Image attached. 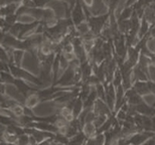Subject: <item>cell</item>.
<instances>
[{
    "label": "cell",
    "mask_w": 155,
    "mask_h": 145,
    "mask_svg": "<svg viewBox=\"0 0 155 145\" xmlns=\"http://www.w3.org/2000/svg\"><path fill=\"white\" fill-rule=\"evenodd\" d=\"M10 70H11V72L13 73L14 76L19 77V78H21V79H25V80H27V81L35 83V84H36V85L41 84V82H39L38 79L35 78L33 76H31L29 73L25 72V71H22V70L18 69V68H15L13 66H10Z\"/></svg>",
    "instance_id": "cell-1"
},
{
    "label": "cell",
    "mask_w": 155,
    "mask_h": 145,
    "mask_svg": "<svg viewBox=\"0 0 155 145\" xmlns=\"http://www.w3.org/2000/svg\"><path fill=\"white\" fill-rule=\"evenodd\" d=\"M151 136H153V134L149 133V132L134 134L128 140V144H130V145H141V144H143L145 141H146L148 138L151 137Z\"/></svg>",
    "instance_id": "cell-2"
},
{
    "label": "cell",
    "mask_w": 155,
    "mask_h": 145,
    "mask_svg": "<svg viewBox=\"0 0 155 145\" xmlns=\"http://www.w3.org/2000/svg\"><path fill=\"white\" fill-rule=\"evenodd\" d=\"M75 71H74L73 67L72 68H69L66 73L64 74L63 77L60 79V81H58L57 84H60V85H71L73 83V81L75 80Z\"/></svg>",
    "instance_id": "cell-3"
},
{
    "label": "cell",
    "mask_w": 155,
    "mask_h": 145,
    "mask_svg": "<svg viewBox=\"0 0 155 145\" xmlns=\"http://www.w3.org/2000/svg\"><path fill=\"white\" fill-rule=\"evenodd\" d=\"M111 109L104 103L102 99H97L95 102V113L97 115H109Z\"/></svg>",
    "instance_id": "cell-4"
},
{
    "label": "cell",
    "mask_w": 155,
    "mask_h": 145,
    "mask_svg": "<svg viewBox=\"0 0 155 145\" xmlns=\"http://www.w3.org/2000/svg\"><path fill=\"white\" fill-rule=\"evenodd\" d=\"M136 112L140 113L142 115L151 117L155 115V108L148 106L147 104H145L144 102H141L140 104L136 105Z\"/></svg>",
    "instance_id": "cell-5"
},
{
    "label": "cell",
    "mask_w": 155,
    "mask_h": 145,
    "mask_svg": "<svg viewBox=\"0 0 155 145\" xmlns=\"http://www.w3.org/2000/svg\"><path fill=\"white\" fill-rule=\"evenodd\" d=\"M28 127H35L36 129H38V130H42V131H48V132H51V133H54V132H58V127H54V126H52L51 124H48V123L46 122H38V123H29Z\"/></svg>",
    "instance_id": "cell-6"
},
{
    "label": "cell",
    "mask_w": 155,
    "mask_h": 145,
    "mask_svg": "<svg viewBox=\"0 0 155 145\" xmlns=\"http://www.w3.org/2000/svg\"><path fill=\"white\" fill-rule=\"evenodd\" d=\"M106 19H107L106 15H105V16H102V17H90V26L92 27L93 31L95 33L100 32L101 27Z\"/></svg>",
    "instance_id": "cell-7"
},
{
    "label": "cell",
    "mask_w": 155,
    "mask_h": 145,
    "mask_svg": "<svg viewBox=\"0 0 155 145\" xmlns=\"http://www.w3.org/2000/svg\"><path fill=\"white\" fill-rule=\"evenodd\" d=\"M126 97L128 99V102L130 105H133V106H136V105L140 104L142 102V99L139 96V94L135 91V89H129L127 91Z\"/></svg>",
    "instance_id": "cell-8"
},
{
    "label": "cell",
    "mask_w": 155,
    "mask_h": 145,
    "mask_svg": "<svg viewBox=\"0 0 155 145\" xmlns=\"http://www.w3.org/2000/svg\"><path fill=\"white\" fill-rule=\"evenodd\" d=\"M115 92H114L113 86L111 85L106 91V100H107V105L109 106L111 110L114 109V103H115Z\"/></svg>",
    "instance_id": "cell-9"
},
{
    "label": "cell",
    "mask_w": 155,
    "mask_h": 145,
    "mask_svg": "<svg viewBox=\"0 0 155 145\" xmlns=\"http://www.w3.org/2000/svg\"><path fill=\"white\" fill-rule=\"evenodd\" d=\"M134 89L139 95H145L150 92L149 88H148V84L145 82H142V81H138L134 85Z\"/></svg>",
    "instance_id": "cell-10"
},
{
    "label": "cell",
    "mask_w": 155,
    "mask_h": 145,
    "mask_svg": "<svg viewBox=\"0 0 155 145\" xmlns=\"http://www.w3.org/2000/svg\"><path fill=\"white\" fill-rule=\"evenodd\" d=\"M40 101V98L38 96V94L36 93H31L29 96H27V98L25 99V104L27 108H32L35 107L36 104Z\"/></svg>",
    "instance_id": "cell-11"
},
{
    "label": "cell",
    "mask_w": 155,
    "mask_h": 145,
    "mask_svg": "<svg viewBox=\"0 0 155 145\" xmlns=\"http://www.w3.org/2000/svg\"><path fill=\"white\" fill-rule=\"evenodd\" d=\"M14 85L16 86V89L23 95V96H26L27 93L31 90V89H30L26 84H24V82L22 81V80H15Z\"/></svg>",
    "instance_id": "cell-12"
},
{
    "label": "cell",
    "mask_w": 155,
    "mask_h": 145,
    "mask_svg": "<svg viewBox=\"0 0 155 145\" xmlns=\"http://www.w3.org/2000/svg\"><path fill=\"white\" fill-rule=\"evenodd\" d=\"M96 126L95 124H93V123H86L85 126H84V133L88 138H92L94 135L96 134Z\"/></svg>",
    "instance_id": "cell-13"
},
{
    "label": "cell",
    "mask_w": 155,
    "mask_h": 145,
    "mask_svg": "<svg viewBox=\"0 0 155 145\" xmlns=\"http://www.w3.org/2000/svg\"><path fill=\"white\" fill-rule=\"evenodd\" d=\"M73 17H74V21H75V23H77V24L80 23L81 21L83 20L84 14H83L82 8H81L80 2H78L77 6L75 7V10H74V13H73Z\"/></svg>",
    "instance_id": "cell-14"
},
{
    "label": "cell",
    "mask_w": 155,
    "mask_h": 145,
    "mask_svg": "<svg viewBox=\"0 0 155 145\" xmlns=\"http://www.w3.org/2000/svg\"><path fill=\"white\" fill-rule=\"evenodd\" d=\"M124 92H123V87H121V86H119L118 87V90H117V94H116V107L115 109L116 110H119L121 107L123 106V100H124Z\"/></svg>",
    "instance_id": "cell-15"
},
{
    "label": "cell",
    "mask_w": 155,
    "mask_h": 145,
    "mask_svg": "<svg viewBox=\"0 0 155 145\" xmlns=\"http://www.w3.org/2000/svg\"><path fill=\"white\" fill-rule=\"evenodd\" d=\"M86 135L85 133H78L76 136H74L72 139L70 140V142L68 145H82L84 143V141L86 139Z\"/></svg>",
    "instance_id": "cell-16"
},
{
    "label": "cell",
    "mask_w": 155,
    "mask_h": 145,
    "mask_svg": "<svg viewBox=\"0 0 155 145\" xmlns=\"http://www.w3.org/2000/svg\"><path fill=\"white\" fill-rule=\"evenodd\" d=\"M114 121H115V118H114V117H111L110 119H108L107 121L105 122L100 128H99V130L97 131V133L99 134V133H103V132L109 131L110 129H111V127H112L113 124H114Z\"/></svg>",
    "instance_id": "cell-17"
},
{
    "label": "cell",
    "mask_w": 155,
    "mask_h": 145,
    "mask_svg": "<svg viewBox=\"0 0 155 145\" xmlns=\"http://www.w3.org/2000/svg\"><path fill=\"white\" fill-rule=\"evenodd\" d=\"M145 73L143 70L141 69V67L138 66L137 67H135V69H134V76H135V78L138 80V81H146V79H147V77L146 75H145Z\"/></svg>",
    "instance_id": "cell-18"
},
{
    "label": "cell",
    "mask_w": 155,
    "mask_h": 145,
    "mask_svg": "<svg viewBox=\"0 0 155 145\" xmlns=\"http://www.w3.org/2000/svg\"><path fill=\"white\" fill-rule=\"evenodd\" d=\"M82 109H83V102L81 99H77V100H75V103H74V107H73L74 116L75 117L79 116V114L81 113Z\"/></svg>",
    "instance_id": "cell-19"
},
{
    "label": "cell",
    "mask_w": 155,
    "mask_h": 145,
    "mask_svg": "<svg viewBox=\"0 0 155 145\" xmlns=\"http://www.w3.org/2000/svg\"><path fill=\"white\" fill-rule=\"evenodd\" d=\"M138 58V51L129 48V61L132 64H135Z\"/></svg>",
    "instance_id": "cell-20"
},
{
    "label": "cell",
    "mask_w": 155,
    "mask_h": 145,
    "mask_svg": "<svg viewBox=\"0 0 155 145\" xmlns=\"http://www.w3.org/2000/svg\"><path fill=\"white\" fill-rule=\"evenodd\" d=\"M106 115H97V117H96L95 119V126L97 128H100L102 125L104 124L105 122H106Z\"/></svg>",
    "instance_id": "cell-21"
},
{
    "label": "cell",
    "mask_w": 155,
    "mask_h": 145,
    "mask_svg": "<svg viewBox=\"0 0 155 145\" xmlns=\"http://www.w3.org/2000/svg\"><path fill=\"white\" fill-rule=\"evenodd\" d=\"M29 139H30V137L27 136L26 134H22V135H20V136H18L17 144L18 145H28Z\"/></svg>",
    "instance_id": "cell-22"
},
{
    "label": "cell",
    "mask_w": 155,
    "mask_h": 145,
    "mask_svg": "<svg viewBox=\"0 0 155 145\" xmlns=\"http://www.w3.org/2000/svg\"><path fill=\"white\" fill-rule=\"evenodd\" d=\"M95 142H96V145H105V142H106L105 135H103L102 133H99L95 138Z\"/></svg>",
    "instance_id": "cell-23"
},
{
    "label": "cell",
    "mask_w": 155,
    "mask_h": 145,
    "mask_svg": "<svg viewBox=\"0 0 155 145\" xmlns=\"http://www.w3.org/2000/svg\"><path fill=\"white\" fill-rule=\"evenodd\" d=\"M121 76H122V73H120V71L117 70L115 72V80H114V85L117 88L121 86Z\"/></svg>",
    "instance_id": "cell-24"
},
{
    "label": "cell",
    "mask_w": 155,
    "mask_h": 145,
    "mask_svg": "<svg viewBox=\"0 0 155 145\" xmlns=\"http://www.w3.org/2000/svg\"><path fill=\"white\" fill-rule=\"evenodd\" d=\"M1 79L3 82H7V83H14V81H15L11 76H9L8 74H5L4 72L1 73Z\"/></svg>",
    "instance_id": "cell-25"
},
{
    "label": "cell",
    "mask_w": 155,
    "mask_h": 145,
    "mask_svg": "<svg viewBox=\"0 0 155 145\" xmlns=\"http://www.w3.org/2000/svg\"><path fill=\"white\" fill-rule=\"evenodd\" d=\"M97 94H98V97H100L102 100H105V92H104V88L102 85H97Z\"/></svg>",
    "instance_id": "cell-26"
},
{
    "label": "cell",
    "mask_w": 155,
    "mask_h": 145,
    "mask_svg": "<svg viewBox=\"0 0 155 145\" xmlns=\"http://www.w3.org/2000/svg\"><path fill=\"white\" fill-rule=\"evenodd\" d=\"M21 58H22V51H14V60H15V63L18 66L20 64V61H21Z\"/></svg>",
    "instance_id": "cell-27"
},
{
    "label": "cell",
    "mask_w": 155,
    "mask_h": 145,
    "mask_svg": "<svg viewBox=\"0 0 155 145\" xmlns=\"http://www.w3.org/2000/svg\"><path fill=\"white\" fill-rule=\"evenodd\" d=\"M130 14H131V8H127V9H125V10L123 11V13L121 14V18H120V19H121V20H125L126 18L128 17Z\"/></svg>",
    "instance_id": "cell-28"
},
{
    "label": "cell",
    "mask_w": 155,
    "mask_h": 145,
    "mask_svg": "<svg viewBox=\"0 0 155 145\" xmlns=\"http://www.w3.org/2000/svg\"><path fill=\"white\" fill-rule=\"evenodd\" d=\"M16 15H8L7 17H6V22H7L8 25H11V24L14 23V21L16 20Z\"/></svg>",
    "instance_id": "cell-29"
},
{
    "label": "cell",
    "mask_w": 155,
    "mask_h": 145,
    "mask_svg": "<svg viewBox=\"0 0 155 145\" xmlns=\"http://www.w3.org/2000/svg\"><path fill=\"white\" fill-rule=\"evenodd\" d=\"M147 29H148V24H147V22L144 19L143 23H142V27H141V29H140V35H143L144 33L147 31Z\"/></svg>",
    "instance_id": "cell-30"
},
{
    "label": "cell",
    "mask_w": 155,
    "mask_h": 145,
    "mask_svg": "<svg viewBox=\"0 0 155 145\" xmlns=\"http://www.w3.org/2000/svg\"><path fill=\"white\" fill-rule=\"evenodd\" d=\"M79 30L82 33H84V35H85V33L88 32V25H87V24H85V23H82L81 25H79Z\"/></svg>",
    "instance_id": "cell-31"
},
{
    "label": "cell",
    "mask_w": 155,
    "mask_h": 145,
    "mask_svg": "<svg viewBox=\"0 0 155 145\" xmlns=\"http://www.w3.org/2000/svg\"><path fill=\"white\" fill-rule=\"evenodd\" d=\"M55 141H57V140H55L54 138H51V139H49V140L43 141V142H41L38 145H55Z\"/></svg>",
    "instance_id": "cell-32"
},
{
    "label": "cell",
    "mask_w": 155,
    "mask_h": 145,
    "mask_svg": "<svg viewBox=\"0 0 155 145\" xmlns=\"http://www.w3.org/2000/svg\"><path fill=\"white\" fill-rule=\"evenodd\" d=\"M15 9H16V5H15V4L8 5L7 8H6V12H7V14H10L15 10Z\"/></svg>",
    "instance_id": "cell-33"
},
{
    "label": "cell",
    "mask_w": 155,
    "mask_h": 145,
    "mask_svg": "<svg viewBox=\"0 0 155 145\" xmlns=\"http://www.w3.org/2000/svg\"><path fill=\"white\" fill-rule=\"evenodd\" d=\"M48 1V0H33L35 4L38 5V6H43Z\"/></svg>",
    "instance_id": "cell-34"
},
{
    "label": "cell",
    "mask_w": 155,
    "mask_h": 145,
    "mask_svg": "<svg viewBox=\"0 0 155 145\" xmlns=\"http://www.w3.org/2000/svg\"><path fill=\"white\" fill-rule=\"evenodd\" d=\"M147 84H148V88H149V90L151 93H153L155 94V84L152 82H147Z\"/></svg>",
    "instance_id": "cell-35"
},
{
    "label": "cell",
    "mask_w": 155,
    "mask_h": 145,
    "mask_svg": "<svg viewBox=\"0 0 155 145\" xmlns=\"http://www.w3.org/2000/svg\"><path fill=\"white\" fill-rule=\"evenodd\" d=\"M86 145H96V142H95V139H92V138H90V139L87 141Z\"/></svg>",
    "instance_id": "cell-36"
},
{
    "label": "cell",
    "mask_w": 155,
    "mask_h": 145,
    "mask_svg": "<svg viewBox=\"0 0 155 145\" xmlns=\"http://www.w3.org/2000/svg\"><path fill=\"white\" fill-rule=\"evenodd\" d=\"M152 58V61H154V63H155V55H152V58Z\"/></svg>",
    "instance_id": "cell-37"
},
{
    "label": "cell",
    "mask_w": 155,
    "mask_h": 145,
    "mask_svg": "<svg viewBox=\"0 0 155 145\" xmlns=\"http://www.w3.org/2000/svg\"><path fill=\"white\" fill-rule=\"evenodd\" d=\"M152 35H153V36H155V28L152 30Z\"/></svg>",
    "instance_id": "cell-38"
},
{
    "label": "cell",
    "mask_w": 155,
    "mask_h": 145,
    "mask_svg": "<svg viewBox=\"0 0 155 145\" xmlns=\"http://www.w3.org/2000/svg\"><path fill=\"white\" fill-rule=\"evenodd\" d=\"M86 2H87V3H89V4H90V3L92 2V0H86Z\"/></svg>",
    "instance_id": "cell-39"
},
{
    "label": "cell",
    "mask_w": 155,
    "mask_h": 145,
    "mask_svg": "<svg viewBox=\"0 0 155 145\" xmlns=\"http://www.w3.org/2000/svg\"><path fill=\"white\" fill-rule=\"evenodd\" d=\"M110 1V0H106V2H109Z\"/></svg>",
    "instance_id": "cell-40"
},
{
    "label": "cell",
    "mask_w": 155,
    "mask_h": 145,
    "mask_svg": "<svg viewBox=\"0 0 155 145\" xmlns=\"http://www.w3.org/2000/svg\"><path fill=\"white\" fill-rule=\"evenodd\" d=\"M67 1H72V0H67Z\"/></svg>",
    "instance_id": "cell-41"
}]
</instances>
